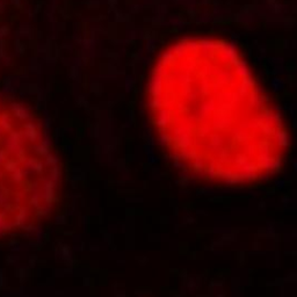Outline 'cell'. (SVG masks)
Segmentation results:
<instances>
[{"mask_svg":"<svg viewBox=\"0 0 297 297\" xmlns=\"http://www.w3.org/2000/svg\"><path fill=\"white\" fill-rule=\"evenodd\" d=\"M148 111L159 141L181 164L213 172L237 148H272L283 125L248 65L222 38H185L166 49L148 85ZM239 155V154H238ZM243 162V161H241Z\"/></svg>","mask_w":297,"mask_h":297,"instance_id":"1","label":"cell"},{"mask_svg":"<svg viewBox=\"0 0 297 297\" xmlns=\"http://www.w3.org/2000/svg\"><path fill=\"white\" fill-rule=\"evenodd\" d=\"M58 175L41 120L23 103L0 99V236L33 229L49 215Z\"/></svg>","mask_w":297,"mask_h":297,"instance_id":"2","label":"cell"}]
</instances>
